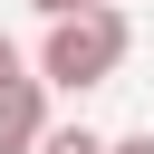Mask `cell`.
Segmentation results:
<instances>
[{"label":"cell","instance_id":"obj_1","mask_svg":"<svg viewBox=\"0 0 154 154\" xmlns=\"http://www.w3.org/2000/svg\"><path fill=\"white\" fill-rule=\"evenodd\" d=\"M125 48H135L125 10H116V0H87V10L48 19V38H38V77L67 87V96H87V87H106V77L125 67Z\"/></svg>","mask_w":154,"mask_h":154},{"label":"cell","instance_id":"obj_2","mask_svg":"<svg viewBox=\"0 0 154 154\" xmlns=\"http://www.w3.org/2000/svg\"><path fill=\"white\" fill-rule=\"evenodd\" d=\"M38 135H48V77L0 87V154H38Z\"/></svg>","mask_w":154,"mask_h":154},{"label":"cell","instance_id":"obj_3","mask_svg":"<svg viewBox=\"0 0 154 154\" xmlns=\"http://www.w3.org/2000/svg\"><path fill=\"white\" fill-rule=\"evenodd\" d=\"M38 154H106V135H96V125H48Z\"/></svg>","mask_w":154,"mask_h":154},{"label":"cell","instance_id":"obj_4","mask_svg":"<svg viewBox=\"0 0 154 154\" xmlns=\"http://www.w3.org/2000/svg\"><path fill=\"white\" fill-rule=\"evenodd\" d=\"M106 154H154V125H135V135H106Z\"/></svg>","mask_w":154,"mask_h":154},{"label":"cell","instance_id":"obj_5","mask_svg":"<svg viewBox=\"0 0 154 154\" xmlns=\"http://www.w3.org/2000/svg\"><path fill=\"white\" fill-rule=\"evenodd\" d=\"M29 10H38V19H67V10H87V0H29Z\"/></svg>","mask_w":154,"mask_h":154}]
</instances>
